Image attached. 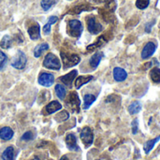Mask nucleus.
<instances>
[{
    "label": "nucleus",
    "mask_w": 160,
    "mask_h": 160,
    "mask_svg": "<svg viewBox=\"0 0 160 160\" xmlns=\"http://www.w3.org/2000/svg\"><path fill=\"white\" fill-rule=\"evenodd\" d=\"M150 78L151 80L156 82L160 83V68H154L150 71Z\"/></svg>",
    "instance_id": "24"
},
{
    "label": "nucleus",
    "mask_w": 160,
    "mask_h": 160,
    "mask_svg": "<svg viewBox=\"0 0 160 160\" xmlns=\"http://www.w3.org/2000/svg\"><path fill=\"white\" fill-rule=\"evenodd\" d=\"M128 112H129L131 115L137 114L138 112H141V110H142V105H141V103H140L139 101H133V102L128 106Z\"/></svg>",
    "instance_id": "23"
},
{
    "label": "nucleus",
    "mask_w": 160,
    "mask_h": 160,
    "mask_svg": "<svg viewBox=\"0 0 160 160\" xmlns=\"http://www.w3.org/2000/svg\"><path fill=\"white\" fill-rule=\"evenodd\" d=\"M150 4V0H137L136 1V7L139 9H144L146 8Z\"/></svg>",
    "instance_id": "30"
},
{
    "label": "nucleus",
    "mask_w": 160,
    "mask_h": 160,
    "mask_svg": "<svg viewBox=\"0 0 160 160\" xmlns=\"http://www.w3.org/2000/svg\"><path fill=\"white\" fill-rule=\"evenodd\" d=\"M66 143H67L68 148L70 151H79L80 150V147L77 144L76 136L74 134H72V133L67 135V137H66Z\"/></svg>",
    "instance_id": "11"
},
{
    "label": "nucleus",
    "mask_w": 160,
    "mask_h": 160,
    "mask_svg": "<svg viewBox=\"0 0 160 160\" xmlns=\"http://www.w3.org/2000/svg\"><path fill=\"white\" fill-rule=\"evenodd\" d=\"M61 109H62V105L58 101L53 100V101L50 102L48 105L45 106V108L43 109V114L49 115V114H52L53 112H56L60 111Z\"/></svg>",
    "instance_id": "10"
},
{
    "label": "nucleus",
    "mask_w": 160,
    "mask_h": 160,
    "mask_svg": "<svg viewBox=\"0 0 160 160\" xmlns=\"http://www.w3.org/2000/svg\"><path fill=\"white\" fill-rule=\"evenodd\" d=\"M93 1L96 3H102V2H106L107 0H93Z\"/></svg>",
    "instance_id": "36"
},
{
    "label": "nucleus",
    "mask_w": 160,
    "mask_h": 160,
    "mask_svg": "<svg viewBox=\"0 0 160 160\" xmlns=\"http://www.w3.org/2000/svg\"><path fill=\"white\" fill-rule=\"evenodd\" d=\"M69 117V114L67 111H63L61 112L60 113H58L56 116H55V119L58 121V122H63V121H67Z\"/></svg>",
    "instance_id": "29"
},
{
    "label": "nucleus",
    "mask_w": 160,
    "mask_h": 160,
    "mask_svg": "<svg viewBox=\"0 0 160 160\" xmlns=\"http://www.w3.org/2000/svg\"><path fill=\"white\" fill-rule=\"evenodd\" d=\"M57 21H58V17H56V16H51L49 18L47 23L43 27V32H44L45 35H49L51 33V26H52V24L55 23Z\"/></svg>",
    "instance_id": "22"
},
{
    "label": "nucleus",
    "mask_w": 160,
    "mask_h": 160,
    "mask_svg": "<svg viewBox=\"0 0 160 160\" xmlns=\"http://www.w3.org/2000/svg\"><path fill=\"white\" fill-rule=\"evenodd\" d=\"M77 74H78V71H77V70H72V71H70L69 73H68V74H66V75L60 77L59 80H60L65 85H67L68 87H71L72 82H73L75 77L77 76Z\"/></svg>",
    "instance_id": "12"
},
{
    "label": "nucleus",
    "mask_w": 160,
    "mask_h": 160,
    "mask_svg": "<svg viewBox=\"0 0 160 160\" xmlns=\"http://www.w3.org/2000/svg\"><path fill=\"white\" fill-rule=\"evenodd\" d=\"M155 20L154 21H151V22H147L146 23V25H145V32L146 33H150L151 32V30H152V26L155 24Z\"/></svg>",
    "instance_id": "34"
},
{
    "label": "nucleus",
    "mask_w": 160,
    "mask_h": 160,
    "mask_svg": "<svg viewBox=\"0 0 160 160\" xmlns=\"http://www.w3.org/2000/svg\"><path fill=\"white\" fill-rule=\"evenodd\" d=\"M156 50H157V45L154 42L150 41V42L146 43V45L143 47V49L142 51V58L147 59V58L151 57L155 53Z\"/></svg>",
    "instance_id": "9"
},
{
    "label": "nucleus",
    "mask_w": 160,
    "mask_h": 160,
    "mask_svg": "<svg viewBox=\"0 0 160 160\" xmlns=\"http://www.w3.org/2000/svg\"><path fill=\"white\" fill-rule=\"evenodd\" d=\"M54 82V77L51 73H41L38 77V83L45 87H50Z\"/></svg>",
    "instance_id": "8"
},
{
    "label": "nucleus",
    "mask_w": 160,
    "mask_h": 160,
    "mask_svg": "<svg viewBox=\"0 0 160 160\" xmlns=\"http://www.w3.org/2000/svg\"><path fill=\"white\" fill-rule=\"evenodd\" d=\"M32 160H40V159H39V158H38V157H35V158H33Z\"/></svg>",
    "instance_id": "37"
},
{
    "label": "nucleus",
    "mask_w": 160,
    "mask_h": 160,
    "mask_svg": "<svg viewBox=\"0 0 160 160\" xmlns=\"http://www.w3.org/2000/svg\"><path fill=\"white\" fill-rule=\"evenodd\" d=\"M11 45H12V38H11V37H9L8 35L4 36L2 38L1 41H0L1 48H3V49H8V48L11 47Z\"/></svg>",
    "instance_id": "27"
},
{
    "label": "nucleus",
    "mask_w": 160,
    "mask_h": 160,
    "mask_svg": "<svg viewBox=\"0 0 160 160\" xmlns=\"http://www.w3.org/2000/svg\"><path fill=\"white\" fill-rule=\"evenodd\" d=\"M26 55L24 54V52L22 51H18L16 55L14 56V58L11 61V66L16 68V69H22L25 68L26 66Z\"/></svg>",
    "instance_id": "5"
},
{
    "label": "nucleus",
    "mask_w": 160,
    "mask_h": 160,
    "mask_svg": "<svg viewBox=\"0 0 160 160\" xmlns=\"http://www.w3.org/2000/svg\"><path fill=\"white\" fill-rule=\"evenodd\" d=\"M66 105L73 112H80L81 101H80V98H79V97H78V95H77L76 92H71L68 95V99L66 100Z\"/></svg>",
    "instance_id": "4"
},
{
    "label": "nucleus",
    "mask_w": 160,
    "mask_h": 160,
    "mask_svg": "<svg viewBox=\"0 0 160 160\" xmlns=\"http://www.w3.org/2000/svg\"><path fill=\"white\" fill-rule=\"evenodd\" d=\"M96 99H97V98L94 95H91V94L85 95L83 98V109H85V110L89 109L90 106L96 101Z\"/></svg>",
    "instance_id": "20"
},
{
    "label": "nucleus",
    "mask_w": 160,
    "mask_h": 160,
    "mask_svg": "<svg viewBox=\"0 0 160 160\" xmlns=\"http://www.w3.org/2000/svg\"><path fill=\"white\" fill-rule=\"evenodd\" d=\"M3 160H15V150L13 146H8L2 153Z\"/></svg>",
    "instance_id": "17"
},
{
    "label": "nucleus",
    "mask_w": 160,
    "mask_h": 160,
    "mask_svg": "<svg viewBox=\"0 0 160 160\" xmlns=\"http://www.w3.org/2000/svg\"><path fill=\"white\" fill-rule=\"evenodd\" d=\"M159 140L160 136H158V137H157V138H155V139H153V140H150V141H148V142H145V144H144V146H143V149H144V152H145L146 155H148V154L151 152V150L154 148V146L156 145V143H157Z\"/></svg>",
    "instance_id": "21"
},
{
    "label": "nucleus",
    "mask_w": 160,
    "mask_h": 160,
    "mask_svg": "<svg viewBox=\"0 0 160 160\" xmlns=\"http://www.w3.org/2000/svg\"><path fill=\"white\" fill-rule=\"evenodd\" d=\"M48 49H49V45H48L47 43H41V44H39V45H38V46L34 49V56H35L36 58L40 57L41 54H42L45 51H47Z\"/></svg>",
    "instance_id": "19"
},
{
    "label": "nucleus",
    "mask_w": 160,
    "mask_h": 160,
    "mask_svg": "<svg viewBox=\"0 0 160 160\" xmlns=\"http://www.w3.org/2000/svg\"><path fill=\"white\" fill-rule=\"evenodd\" d=\"M43 66L46 68L53 69V70H59L61 68V63L58 57L53 53H48L45 56V59L43 61Z\"/></svg>",
    "instance_id": "2"
},
{
    "label": "nucleus",
    "mask_w": 160,
    "mask_h": 160,
    "mask_svg": "<svg viewBox=\"0 0 160 160\" xmlns=\"http://www.w3.org/2000/svg\"><path fill=\"white\" fill-rule=\"evenodd\" d=\"M87 28L88 31L93 35H97L100 33L103 29L102 25L97 21L96 17L94 16H90L87 18Z\"/></svg>",
    "instance_id": "6"
},
{
    "label": "nucleus",
    "mask_w": 160,
    "mask_h": 160,
    "mask_svg": "<svg viewBox=\"0 0 160 160\" xmlns=\"http://www.w3.org/2000/svg\"><path fill=\"white\" fill-rule=\"evenodd\" d=\"M33 138H34V135H33V133L31 131H27V132H25L22 136V141H25V142L31 141V140H33Z\"/></svg>",
    "instance_id": "32"
},
{
    "label": "nucleus",
    "mask_w": 160,
    "mask_h": 160,
    "mask_svg": "<svg viewBox=\"0 0 160 160\" xmlns=\"http://www.w3.org/2000/svg\"><path fill=\"white\" fill-rule=\"evenodd\" d=\"M27 32H28V35L31 39L37 40V39L40 38V27L38 24H34V25L30 26L28 28Z\"/></svg>",
    "instance_id": "14"
},
{
    "label": "nucleus",
    "mask_w": 160,
    "mask_h": 160,
    "mask_svg": "<svg viewBox=\"0 0 160 160\" xmlns=\"http://www.w3.org/2000/svg\"><path fill=\"white\" fill-rule=\"evenodd\" d=\"M83 31V26L79 20H70L68 23V32L71 37L80 38Z\"/></svg>",
    "instance_id": "1"
},
{
    "label": "nucleus",
    "mask_w": 160,
    "mask_h": 160,
    "mask_svg": "<svg viewBox=\"0 0 160 160\" xmlns=\"http://www.w3.org/2000/svg\"><path fill=\"white\" fill-rule=\"evenodd\" d=\"M60 55H61V58H62L65 68H72V67L78 65L80 63V61H81L80 56L77 55V54H68V53L61 52Z\"/></svg>",
    "instance_id": "3"
},
{
    "label": "nucleus",
    "mask_w": 160,
    "mask_h": 160,
    "mask_svg": "<svg viewBox=\"0 0 160 160\" xmlns=\"http://www.w3.org/2000/svg\"><path fill=\"white\" fill-rule=\"evenodd\" d=\"M93 80V76H80L76 79L75 81V87L77 89L81 88L82 85L88 83L90 81Z\"/></svg>",
    "instance_id": "18"
},
{
    "label": "nucleus",
    "mask_w": 160,
    "mask_h": 160,
    "mask_svg": "<svg viewBox=\"0 0 160 160\" xmlns=\"http://www.w3.org/2000/svg\"><path fill=\"white\" fill-rule=\"evenodd\" d=\"M8 63V56L5 52L0 51V70H2Z\"/></svg>",
    "instance_id": "31"
},
{
    "label": "nucleus",
    "mask_w": 160,
    "mask_h": 160,
    "mask_svg": "<svg viewBox=\"0 0 160 160\" xmlns=\"http://www.w3.org/2000/svg\"><path fill=\"white\" fill-rule=\"evenodd\" d=\"M98 160H104V159H98Z\"/></svg>",
    "instance_id": "38"
},
{
    "label": "nucleus",
    "mask_w": 160,
    "mask_h": 160,
    "mask_svg": "<svg viewBox=\"0 0 160 160\" xmlns=\"http://www.w3.org/2000/svg\"><path fill=\"white\" fill-rule=\"evenodd\" d=\"M103 56H104V54H103V52H96L94 55H92V57L90 58V62H89L91 68H94V69L97 68L98 66L99 65L101 59L103 58Z\"/></svg>",
    "instance_id": "16"
},
{
    "label": "nucleus",
    "mask_w": 160,
    "mask_h": 160,
    "mask_svg": "<svg viewBox=\"0 0 160 160\" xmlns=\"http://www.w3.org/2000/svg\"><path fill=\"white\" fill-rule=\"evenodd\" d=\"M60 160H70V159H69L67 156H63V157L60 158Z\"/></svg>",
    "instance_id": "35"
},
{
    "label": "nucleus",
    "mask_w": 160,
    "mask_h": 160,
    "mask_svg": "<svg viewBox=\"0 0 160 160\" xmlns=\"http://www.w3.org/2000/svg\"><path fill=\"white\" fill-rule=\"evenodd\" d=\"M13 130L8 127H4L0 129V139L3 141H9L13 137Z\"/></svg>",
    "instance_id": "15"
},
{
    "label": "nucleus",
    "mask_w": 160,
    "mask_h": 160,
    "mask_svg": "<svg viewBox=\"0 0 160 160\" xmlns=\"http://www.w3.org/2000/svg\"><path fill=\"white\" fill-rule=\"evenodd\" d=\"M106 42H107V40H106V38H105L104 36L99 37L96 43H93V44H91V45H89V46L87 47V51H92V50H95V49H97V48H98V47H101V46L104 45Z\"/></svg>",
    "instance_id": "25"
},
{
    "label": "nucleus",
    "mask_w": 160,
    "mask_h": 160,
    "mask_svg": "<svg viewBox=\"0 0 160 160\" xmlns=\"http://www.w3.org/2000/svg\"><path fill=\"white\" fill-rule=\"evenodd\" d=\"M55 94L58 98L64 99L67 95V90H66L65 86L62 84H56L55 85Z\"/></svg>",
    "instance_id": "26"
},
{
    "label": "nucleus",
    "mask_w": 160,
    "mask_h": 160,
    "mask_svg": "<svg viewBox=\"0 0 160 160\" xmlns=\"http://www.w3.org/2000/svg\"><path fill=\"white\" fill-rule=\"evenodd\" d=\"M57 2V0H41L40 2V6L43 8V10L47 11L49 10L53 5H55V3Z\"/></svg>",
    "instance_id": "28"
},
{
    "label": "nucleus",
    "mask_w": 160,
    "mask_h": 160,
    "mask_svg": "<svg viewBox=\"0 0 160 160\" xmlns=\"http://www.w3.org/2000/svg\"><path fill=\"white\" fill-rule=\"evenodd\" d=\"M80 137H81L82 142H83V144L86 147H89L93 143V142H94V134H93V131L88 127H85V128H82Z\"/></svg>",
    "instance_id": "7"
},
{
    "label": "nucleus",
    "mask_w": 160,
    "mask_h": 160,
    "mask_svg": "<svg viewBox=\"0 0 160 160\" xmlns=\"http://www.w3.org/2000/svg\"><path fill=\"white\" fill-rule=\"evenodd\" d=\"M131 127H132V133L133 134H137V132L139 130V122H138V119H134L132 121Z\"/></svg>",
    "instance_id": "33"
},
{
    "label": "nucleus",
    "mask_w": 160,
    "mask_h": 160,
    "mask_svg": "<svg viewBox=\"0 0 160 160\" xmlns=\"http://www.w3.org/2000/svg\"><path fill=\"white\" fill-rule=\"evenodd\" d=\"M113 78L116 82H124L128 78V73L127 71L119 67H116L113 68Z\"/></svg>",
    "instance_id": "13"
}]
</instances>
